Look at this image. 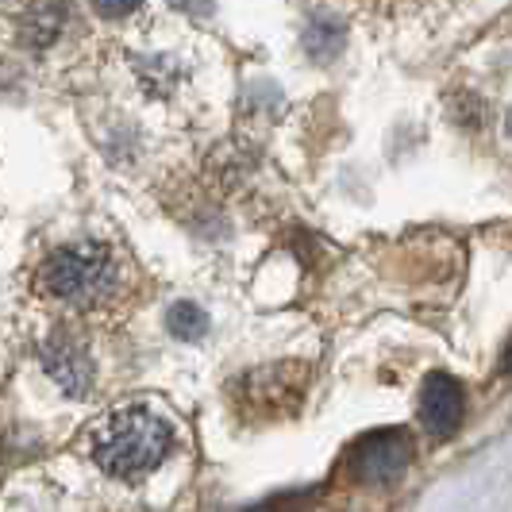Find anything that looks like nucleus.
Wrapping results in <instances>:
<instances>
[{"instance_id":"2","label":"nucleus","mask_w":512,"mask_h":512,"mask_svg":"<svg viewBox=\"0 0 512 512\" xmlns=\"http://www.w3.org/2000/svg\"><path fill=\"white\" fill-rule=\"evenodd\" d=\"M124 285V266L120 255L97 243V239H81V243H66L43 258L39 274H35V289L43 297H51L58 305L70 308H97L108 305Z\"/></svg>"},{"instance_id":"5","label":"nucleus","mask_w":512,"mask_h":512,"mask_svg":"<svg viewBox=\"0 0 512 512\" xmlns=\"http://www.w3.org/2000/svg\"><path fill=\"white\" fill-rule=\"evenodd\" d=\"M462 412H466V393H462V382L451 378V374H428L424 378V389H420V424L424 432L436 439H447L459 432Z\"/></svg>"},{"instance_id":"6","label":"nucleus","mask_w":512,"mask_h":512,"mask_svg":"<svg viewBox=\"0 0 512 512\" xmlns=\"http://www.w3.org/2000/svg\"><path fill=\"white\" fill-rule=\"evenodd\" d=\"M62 24H66V4L62 0H35L20 16V43L31 51H47L62 35Z\"/></svg>"},{"instance_id":"7","label":"nucleus","mask_w":512,"mask_h":512,"mask_svg":"<svg viewBox=\"0 0 512 512\" xmlns=\"http://www.w3.org/2000/svg\"><path fill=\"white\" fill-rule=\"evenodd\" d=\"M305 51L316 62H332L335 54L343 51V24H335L332 16H316L305 27Z\"/></svg>"},{"instance_id":"11","label":"nucleus","mask_w":512,"mask_h":512,"mask_svg":"<svg viewBox=\"0 0 512 512\" xmlns=\"http://www.w3.org/2000/svg\"><path fill=\"white\" fill-rule=\"evenodd\" d=\"M501 370L512 374V335H509V343H505V351H501Z\"/></svg>"},{"instance_id":"1","label":"nucleus","mask_w":512,"mask_h":512,"mask_svg":"<svg viewBox=\"0 0 512 512\" xmlns=\"http://www.w3.org/2000/svg\"><path fill=\"white\" fill-rule=\"evenodd\" d=\"M170 447H174V428L147 405L112 409L89 439V451H93L97 466L120 482L147 478L151 470L162 466Z\"/></svg>"},{"instance_id":"12","label":"nucleus","mask_w":512,"mask_h":512,"mask_svg":"<svg viewBox=\"0 0 512 512\" xmlns=\"http://www.w3.org/2000/svg\"><path fill=\"white\" fill-rule=\"evenodd\" d=\"M509 135H512V112H509Z\"/></svg>"},{"instance_id":"3","label":"nucleus","mask_w":512,"mask_h":512,"mask_svg":"<svg viewBox=\"0 0 512 512\" xmlns=\"http://www.w3.org/2000/svg\"><path fill=\"white\" fill-rule=\"evenodd\" d=\"M412 462V439L401 428H382L355 443L351 451V478L366 486H393Z\"/></svg>"},{"instance_id":"9","label":"nucleus","mask_w":512,"mask_h":512,"mask_svg":"<svg viewBox=\"0 0 512 512\" xmlns=\"http://www.w3.org/2000/svg\"><path fill=\"white\" fill-rule=\"evenodd\" d=\"M93 4V12L101 16V20H124V16H131L143 0H89Z\"/></svg>"},{"instance_id":"8","label":"nucleus","mask_w":512,"mask_h":512,"mask_svg":"<svg viewBox=\"0 0 512 512\" xmlns=\"http://www.w3.org/2000/svg\"><path fill=\"white\" fill-rule=\"evenodd\" d=\"M166 328L174 339H185V343H193V339H201L208 332V316L205 308H197L193 301H178V305L166 312Z\"/></svg>"},{"instance_id":"10","label":"nucleus","mask_w":512,"mask_h":512,"mask_svg":"<svg viewBox=\"0 0 512 512\" xmlns=\"http://www.w3.org/2000/svg\"><path fill=\"white\" fill-rule=\"evenodd\" d=\"M170 4H174L178 12H185V16H197V20L212 12V0H170Z\"/></svg>"},{"instance_id":"4","label":"nucleus","mask_w":512,"mask_h":512,"mask_svg":"<svg viewBox=\"0 0 512 512\" xmlns=\"http://www.w3.org/2000/svg\"><path fill=\"white\" fill-rule=\"evenodd\" d=\"M39 359H43V370L51 374V382L62 389V393H70V397H89V389H93V359H89V351H85V343L70 332H54L47 343H43V351H39Z\"/></svg>"}]
</instances>
